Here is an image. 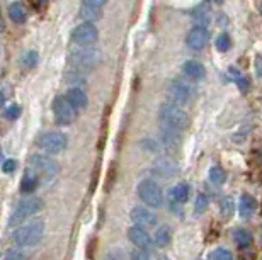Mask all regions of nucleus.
<instances>
[{
  "mask_svg": "<svg viewBox=\"0 0 262 260\" xmlns=\"http://www.w3.org/2000/svg\"><path fill=\"white\" fill-rule=\"evenodd\" d=\"M45 235V221L43 220H34L29 221L26 225H19L12 233V238L15 245L19 247H34L41 242V238Z\"/></svg>",
  "mask_w": 262,
  "mask_h": 260,
  "instance_id": "f257e3e1",
  "label": "nucleus"
},
{
  "mask_svg": "<svg viewBox=\"0 0 262 260\" xmlns=\"http://www.w3.org/2000/svg\"><path fill=\"white\" fill-rule=\"evenodd\" d=\"M102 60V53L101 50L96 48V46H82L75 51H72L70 55V65L78 72H89L94 70L96 66L101 63Z\"/></svg>",
  "mask_w": 262,
  "mask_h": 260,
  "instance_id": "f03ea898",
  "label": "nucleus"
},
{
  "mask_svg": "<svg viewBox=\"0 0 262 260\" xmlns=\"http://www.w3.org/2000/svg\"><path fill=\"white\" fill-rule=\"evenodd\" d=\"M160 121L164 123V126L172 128L176 131H184L189 126V116L182 107H179L174 102H165L160 107Z\"/></svg>",
  "mask_w": 262,
  "mask_h": 260,
  "instance_id": "7ed1b4c3",
  "label": "nucleus"
},
{
  "mask_svg": "<svg viewBox=\"0 0 262 260\" xmlns=\"http://www.w3.org/2000/svg\"><path fill=\"white\" fill-rule=\"evenodd\" d=\"M45 207V202L41 197H28V199L20 201L17 207H15L14 215L10 216V221H9V226H17V225H23L26 223V220H29L31 216L38 215V212Z\"/></svg>",
  "mask_w": 262,
  "mask_h": 260,
  "instance_id": "20e7f679",
  "label": "nucleus"
},
{
  "mask_svg": "<svg viewBox=\"0 0 262 260\" xmlns=\"http://www.w3.org/2000/svg\"><path fill=\"white\" fill-rule=\"evenodd\" d=\"M29 167L36 175L45 177V179H51V177H55L60 172L58 162H56L53 157H50L48 153L46 155H41V153L33 155V157L29 158Z\"/></svg>",
  "mask_w": 262,
  "mask_h": 260,
  "instance_id": "39448f33",
  "label": "nucleus"
},
{
  "mask_svg": "<svg viewBox=\"0 0 262 260\" xmlns=\"http://www.w3.org/2000/svg\"><path fill=\"white\" fill-rule=\"evenodd\" d=\"M67 134L61 131H46L38 138V147L48 155H56L67 148Z\"/></svg>",
  "mask_w": 262,
  "mask_h": 260,
  "instance_id": "423d86ee",
  "label": "nucleus"
},
{
  "mask_svg": "<svg viewBox=\"0 0 262 260\" xmlns=\"http://www.w3.org/2000/svg\"><path fill=\"white\" fill-rule=\"evenodd\" d=\"M138 196H140V199L150 207H160L162 202H164V194H162L160 185L150 179H145L140 182Z\"/></svg>",
  "mask_w": 262,
  "mask_h": 260,
  "instance_id": "0eeeda50",
  "label": "nucleus"
},
{
  "mask_svg": "<svg viewBox=\"0 0 262 260\" xmlns=\"http://www.w3.org/2000/svg\"><path fill=\"white\" fill-rule=\"evenodd\" d=\"M77 109L67 97H56L53 101V114L58 126H68L77 119Z\"/></svg>",
  "mask_w": 262,
  "mask_h": 260,
  "instance_id": "6e6552de",
  "label": "nucleus"
},
{
  "mask_svg": "<svg viewBox=\"0 0 262 260\" xmlns=\"http://www.w3.org/2000/svg\"><path fill=\"white\" fill-rule=\"evenodd\" d=\"M99 38V31L94 22H82L72 31V41L77 46L94 44Z\"/></svg>",
  "mask_w": 262,
  "mask_h": 260,
  "instance_id": "1a4fd4ad",
  "label": "nucleus"
},
{
  "mask_svg": "<svg viewBox=\"0 0 262 260\" xmlns=\"http://www.w3.org/2000/svg\"><path fill=\"white\" fill-rule=\"evenodd\" d=\"M167 96H169L170 102L174 104H189L192 101V96H194V92H192L191 85H187L186 82H181V80H174L170 82V85L167 87Z\"/></svg>",
  "mask_w": 262,
  "mask_h": 260,
  "instance_id": "9d476101",
  "label": "nucleus"
},
{
  "mask_svg": "<svg viewBox=\"0 0 262 260\" xmlns=\"http://www.w3.org/2000/svg\"><path fill=\"white\" fill-rule=\"evenodd\" d=\"M186 43L191 50L194 51H201L208 46L209 43V33L206 28H201V26H194L189 33H187Z\"/></svg>",
  "mask_w": 262,
  "mask_h": 260,
  "instance_id": "9b49d317",
  "label": "nucleus"
},
{
  "mask_svg": "<svg viewBox=\"0 0 262 260\" xmlns=\"http://www.w3.org/2000/svg\"><path fill=\"white\" fill-rule=\"evenodd\" d=\"M131 221L138 226H143V228H151V226H157L159 223V218L155 216L154 211L146 209L145 206H136L131 209Z\"/></svg>",
  "mask_w": 262,
  "mask_h": 260,
  "instance_id": "f8f14e48",
  "label": "nucleus"
},
{
  "mask_svg": "<svg viewBox=\"0 0 262 260\" xmlns=\"http://www.w3.org/2000/svg\"><path fill=\"white\" fill-rule=\"evenodd\" d=\"M128 238L131 243H135L138 248H145V250H148V248H151V245H154V240H151L150 233L146 231V228L143 226H131L128 230Z\"/></svg>",
  "mask_w": 262,
  "mask_h": 260,
  "instance_id": "ddd939ff",
  "label": "nucleus"
},
{
  "mask_svg": "<svg viewBox=\"0 0 262 260\" xmlns=\"http://www.w3.org/2000/svg\"><path fill=\"white\" fill-rule=\"evenodd\" d=\"M177 169H179V165H177L176 160H172L169 157H164V158H159L157 162L154 163V169H151V172L157 177H172L177 174Z\"/></svg>",
  "mask_w": 262,
  "mask_h": 260,
  "instance_id": "4468645a",
  "label": "nucleus"
},
{
  "mask_svg": "<svg viewBox=\"0 0 262 260\" xmlns=\"http://www.w3.org/2000/svg\"><path fill=\"white\" fill-rule=\"evenodd\" d=\"M182 74L191 80H203L206 77V68L196 60H189L182 65Z\"/></svg>",
  "mask_w": 262,
  "mask_h": 260,
  "instance_id": "2eb2a0df",
  "label": "nucleus"
},
{
  "mask_svg": "<svg viewBox=\"0 0 262 260\" xmlns=\"http://www.w3.org/2000/svg\"><path fill=\"white\" fill-rule=\"evenodd\" d=\"M65 97L73 104V107H75L77 111H78V109L87 107V104H89L87 93L83 92L80 87H72V88H68V92H67V96H65Z\"/></svg>",
  "mask_w": 262,
  "mask_h": 260,
  "instance_id": "dca6fc26",
  "label": "nucleus"
},
{
  "mask_svg": "<svg viewBox=\"0 0 262 260\" xmlns=\"http://www.w3.org/2000/svg\"><path fill=\"white\" fill-rule=\"evenodd\" d=\"M255 199L252 196H249V194H244L242 197H240V204H238V212H240V216L242 218H250L255 212Z\"/></svg>",
  "mask_w": 262,
  "mask_h": 260,
  "instance_id": "f3484780",
  "label": "nucleus"
},
{
  "mask_svg": "<svg viewBox=\"0 0 262 260\" xmlns=\"http://www.w3.org/2000/svg\"><path fill=\"white\" fill-rule=\"evenodd\" d=\"M38 185H39V177L36 175L33 170H29V172L24 175L23 184H20V192H24V194H33V192L38 189Z\"/></svg>",
  "mask_w": 262,
  "mask_h": 260,
  "instance_id": "a211bd4d",
  "label": "nucleus"
},
{
  "mask_svg": "<svg viewBox=\"0 0 262 260\" xmlns=\"http://www.w3.org/2000/svg\"><path fill=\"white\" fill-rule=\"evenodd\" d=\"M170 199L174 202H179V204H182V202H186L187 199H189V185L187 184H177L170 189Z\"/></svg>",
  "mask_w": 262,
  "mask_h": 260,
  "instance_id": "6ab92c4d",
  "label": "nucleus"
},
{
  "mask_svg": "<svg viewBox=\"0 0 262 260\" xmlns=\"http://www.w3.org/2000/svg\"><path fill=\"white\" fill-rule=\"evenodd\" d=\"M9 15H10V19H12L15 24H23V22H26V19H28V12H26L24 5L19 4V2L10 4Z\"/></svg>",
  "mask_w": 262,
  "mask_h": 260,
  "instance_id": "aec40b11",
  "label": "nucleus"
},
{
  "mask_svg": "<svg viewBox=\"0 0 262 260\" xmlns=\"http://www.w3.org/2000/svg\"><path fill=\"white\" fill-rule=\"evenodd\" d=\"M211 10L206 4H203L201 7H199L196 12H194V20H196V26H201V28H206V26L211 22Z\"/></svg>",
  "mask_w": 262,
  "mask_h": 260,
  "instance_id": "412c9836",
  "label": "nucleus"
},
{
  "mask_svg": "<svg viewBox=\"0 0 262 260\" xmlns=\"http://www.w3.org/2000/svg\"><path fill=\"white\" fill-rule=\"evenodd\" d=\"M101 9L97 7H91V5H82L80 9V19H83V22H96V20L101 19Z\"/></svg>",
  "mask_w": 262,
  "mask_h": 260,
  "instance_id": "4be33fe9",
  "label": "nucleus"
},
{
  "mask_svg": "<svg viewBox=\"0 0 262 260\" xmlns=\"http://www.w3.org/2000/svg\"><path fill=\"white\" fill-rule=\"evenodd\" d=\"M233 240L237 243V247L247 248L250 247V243H252V235H250L247 230H244V228H238V230L233 231Z\"/></svg>",
  "mask_w": 262,
  "mask_h": 260,
  "instance_id": "5701e85b",
  "label": "nucleus"
},
{
  "mask_svg": "<svg viewBox=\"0 0 262 260\" xmlns=\"http://www.w3.org/2000/svg\"><path fill=\"white\" fill-rule=\"evenodd\" d=\"M172 231L169 226H159L155 231V245L157 247H167L170 242Z\"/></svg>",
  "mask_w": 262,
  "mask_h": 260,
  "instance_id": "b1692460",
  "label": "nucleus"
},
{
  "mask_svg": "<svg viewBox=\"0 0 262 260\" xmlns=\"http://www.w3.org/2000/svg\"><path fill=\"white\" fill-rule=\"evenodd\" d=\"M230 72H232V77H233V80H235V84H237V87L242 92H247L249 87H250V80L242 74V72L237 70V68H232Z\"/></svg>",
  "mask_w": 262,
  "mask_h": 260,
  "instance_id": "393cba45",
  "label": "nucleus"
},
{
  "mask_svg": "<svg viewBox=\"0 0 262 260\" xmlns=\"http://www.w3.org/2000/svg\"><path fill=\"white\" fill-rule=\"evenodd\" d=\"M209 180L213 182V184H216V185H222L225 184V180H227V172L222 169V167H211L209 169Z\"/></svg>",
  "mask_w": 262,
  "mask_h": 260,
  "instance_id": "a878e982",
  "label": "nucleus"
},
{
  "mask_svg": "<svg viewBox=\"0 0 262 260\" xmlns=\"http://www.w3.org/2000/svg\"><path fill=\"white\" fill-rule=\"evenodd\" d=\"M208 260H233V253L227 248H216V250L209 253Z\"/></svg>",
  "mask_w": 262,
  "mask_h": 260,
  "instance_id": "bb28decb",
  "label": "nucleus"
},
{
  "mask_svg": "<svg viewBox=\"0 0 262 260\" xmlns=\"http://www.w3.org/2000/svg\"><path fill=\"white\" fill-rule=\"evenodd\" d=\"M220 209H222V215L225 218H230L233 215V209H235V204H233V199L232 197H223L222 202H220Z\"/></svg>",
  "mask_w": 262,
  "mask_h": 260,
  "instance_id": "cd10ccee",
  "label": "nucleus"
},
{
  "mask_svg": "<svg viewBox=\"0 0 262 260\" xmlns=\"http://www.w3.org/2000/svg\"><path fill=\"white\" fill-rule=\"evenodd\" d=\"M208 206H209V201H208V197L206 194H199L196 197V206H194V209L198 215H201V212H204L208 209Z\"/></svg>",
  "mask_w": 262,
  "mask_h": 260,
  "instance_id": "c85d7f7f",
  "label": "nucleus"
},
{
  "mask_svg": "<svg viewBox=\"0 0 262 260\" xmlns=\"http://www.w3.org/2000/svg\"><path fill=\"white\" fill-rule=\"evenodd\" d=\"M36 63H38V53H36V51H29V53L24 55L23 65L26 66V68H33Z\"/></svg>",
  "mask_w": 262,
  "mask_h": 260,
  "instance_id": "c756f323",
  "label": "nucleus"
},
{
  "mask_svg": "<svg viewBox=\"0 0 262 260\" xmlns=\"http://www.w3.org/2000/svg\"><path fill=\"white\" fill-rule=\"evenodd\" d=\"M230 46H232V41H230L228 34H220L216 39V48L220 51H228Z\"/></svg>",
  "mask_w": 262,
  "mask_h": 260,
  "instance_id": "7c9ffc66",
  "label": "nucleus"
},
{
  "mask_svg": "<svg viewBox=\"0 0 262 260\" xmlns=\"http://www.w3.org/2000/svg\"><path fill=\"white\" fill-rule=\"evenodd\" d=\"M106 260H128L121 248H113L106 253Z\"/></svg>",
  "mask_w": 262,
  "mask_h": 260,
  "instance_id": "2f4dec72",
  "label": "nucleus"
},
{
  "mask_svg": "<svg viewBox=\"0 0 262 260\" xmlns=\"http://www.w3.org/2000/svg\"><path fill=\"white\" fill-rule=\"evenodd\" d=\"M129 260H150V255L145 248H136V250L131 252Z\"/></svg>",
  "mask_w": 262,
  "mask_h": 260,
  "instance_id": "473e14b6",
  "label": "nucleus"
},
{
  "mask_svg": "<svg viewBox=\"0 0 262 260\" xmlns=\"http://www.w3.org/2000/svg\"><path fill=\"white\" fill-rule=\"evenodd\" d=\"M19 114H20V107L15 106V104H12V106H9L5 109V117L7 119H17Z\"/></svg>",
  "mask_w": 262,
  "mask_h": 260,
  "instance_id": "72a5a7b5",
  "label": "nucleus"
},
{
  "mask_svg": "<svg viewBox=\"0 0 262 260\" xmlns=\"http://www.w3.org/2000/svg\"><path fill=\"white\" fill-rule=\"evenodd\" d=\"M83 5H91V7H97V9H102L104 5L107 4V0H82Z\"/></svg>",
  "mask_w": 262,
  "mask_h": 260,
  "instance_id": "f704fd0d",
  "label": "nucleus"
},
{
  "mask_svg": "<svg viewBox=\"0 0 262 260\" xmlns=\"http://www.w3.org/2000/svg\"><path fill=\"white\" fill-rule=\"evenodd\" d=\"M15 167H17V163H15V160H7V162L4 163V172L5 174H12Z\"/></svg>",
  "mask_w": 262,
  "mask_h": 260,
  "instance_id": "c9c22d12",
  "label": "nucleus"
},
{
  "mask_svg": "<svg viewBox=\"0 0 262 260\" xmlns=\"http://www.w3.org/2000/svg\"><path fill=\"white\" fill-rule=\"evenodd\" d=\"M5 260H26V257H24L20 252H17V250H12V252L9 253L7 257H5Z\"/></svg>",
  "mask_w": 262,
  "mask_h": 260,
  "instance_id": "e433bc0d",
  "label": "nucleus"
},
{
  "mask_svg": "<svg viewBox=\"0 0 262 260\" xmlns=\"http://www.w3.org/2000/svg\"><path fill=\"white\" fill-rule=\"evenodd\" d=\"M257 74L262 77V58H259V60H257Z\"/></svg>",
  "mask_w": 262,
  "mask_h": 260,
  "instance_id": "4c0bfd02",
  "label": "nucleus"
},
{
  "mask_svg": "<svg viewBox=\"0 0 262 260\" xmlns=\"http://www.w3.org/2000/svg\"><path fill=\"white\" fill-rule=\"evenodd\" d=\"M4 102H5V97H4V93H2V92H0V107H2V106H4Z\"/></svg>",
  "mask_w": 262,
  "mask_h": 260,
  "instance_id": "58836bf2",
  "label": "nucleus"
},
{
  "mask_svg": "<svg viewBox=\"0 0 262 260\" xmlns=\"http://www.w3.org/2000/svg\"><path fill=\"white\" fill-rule=\"evenodd\" d=\"M0 31H4V19H2V15H0Z\"/></svg>",
  "mask_w": 262,
  "mask_h": 260,
  "instance_id": "ea45409f",
  "label": "nucleus"
},
{
  "mask_svg": "<svg viewBox=\"0 0 262 260\" xmlns=\"http://www.w3.org/2000/svg\"><path fill=\"white\" fill-rule=\"evenodd\" d=\"M213 2H214V4H222L223 0H213Z\"/></svg>",
  "mask_w": 262,
  "mask_h": 260,
  "instance_id": "a19ab883",
  "label": "nucleus"
},
{
  "mask_svg": "<svg viewBox=\"0 0 262 260\" xmlns=\"http://www.w3.org/2000/svg\"><path fill=\"white\" fill-rule=\"evenodd\" d=\"M260 14H262V5H260Z\"/></svg>",
  "mask_w": 262,
  "mask_h": 260,
  "instance_id": "79ce46f5",
  "label": "nucleus"
}]
</instances>
